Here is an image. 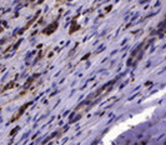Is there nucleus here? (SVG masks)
I'll list each match as a JSON object with an SVG mask.
<instances>
[{
	"label": "nucleus",
	"instance_id": "obj_1",
	"mask_svg": "<svg viewBox=\"0 0 166 145\" xmlns=\"http://www.w3.org/2000/svg\"><path fill=\"white\" fill-rule=\"evenodd\" d=\"M154 110H155V106H151V108L144 110L142 112H139V114H136L135 116L129 118L127 120L116 124L114 128H111V129L107 131V134L105 135V138H102V142L109 144V142L114 141V140H115L119 135H121L124 131H127L129 129H131V128H134V126H136V125H139V124L146 121L149 118H151V115L154 114Z\"/></svg>",
	"mask_w": 166,
	"mask_h": 145
}]
</instances>
